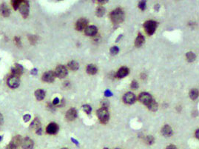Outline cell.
Masks as SVG:
<instances>
[{
    "label": "cell",
    "mask_w": 199,
    "mask_h": 149,
    "mask_svg": "<svg viewBox=\"0 0 199 149\" xmlns=\"http://www.w3.org/2000/svg\"><path fill=\"white\" fill-rule=\"evenodd\" d=\"M82 108H83V110H84V111L87 114H91L92 108H91V106H90V105L86 104V105H82Z\"/></svg>",
    "instance_id": "f1b7e54d"
},
{
    "label": "cell",
    "mask_w": 199,
    "mask_h": 149,
    "mask_svg": "<svg viewBox=\"0 0 199 149\" xmlns=\"http://www.w3.org/2000/svg\"><path fill=\"white\" fill-rule=\"evenodd\" d=\"M23 67H22L21 65L18 64V63H16L15 65L12 67V75L16 76V77H19V76L22 75V73H23Z\"/></svg>",
    "instance_id": "e0dca14e"
},
{
    "label": "cell",
    "mask_w": 199,
    "mask_h": 149,
    "mask_svg": "<svg viewBox=\"0 0 199 149\" xmlns=\"http://www.w3.org/2000/svg\"><path fill=\"white\" fill-rule=\"evenodd\" d=\"M22 137H21L19 135H18V136H16V137H14L13 138L11 143H13L14 145H16V147H17V146L20 145L22 144Z\"/></svg>",
    "instance_id": "484cf974"
},
{
    "label": "cell",
    "mask_w": 199,
    "mask_h": 149,
    "mask_svg": "<svg viewBox=\"0 0 199 149\" xmlns=\"http://www.w3.org/2000/svg\"><path fill=\"white\" fill-rule=\"evenodd\" d=\"M130 74V70L127 67H120L117 73L115 74V77L118 79H122L126 77L128 74Z\"/></svg>",
    "instance_id": "7c38bea8"
},
{
    "label": "cell",
    "mask_w": 199,
    "mask_h": 149,
    "mask_svg": "<svg viewBox=\"0 0 199 149\" xmlns=\"http://www.w3.org/2000/svg\"><path fill=\"white\" fill-rule=\"evenodd\" d=\"M158 27L157 22L154 20H148L146 21L144 24V28L145 32L147 33L149 36H152L153 33L156 32V28Z\"/></svg>",
    "instance_id": "7a4b0ae2"
},
{
    "label": "cell",
    "mask_w": 199,
    "mask_h": 149,
    "mask_svg": "<svg viewBox=\"0 0 199 149\" xmlns=\"http://www.w3.org/2000/svg\"><path fill=\"white\" fill-rule=\"evenodd\" d=\"M121 37H122V34H121V35H120V36H118V37L116 39V43H118V42L119 41V39H121Z\"/></svg>",
    "instance_id": "681fc988"
},
{
    "label": "cell",
    "mask_w": 199,
    "mask_h": 149,
    "mask_svg": "<svg viewBox=\"0 0 199 149\" xmlns=\"http://www.w3.org/2000/svg\"><path fill=\"white\" fill-rule=\"evenodd\" d=\"M104 149H108V148H104Z\"/></svg>",
    "instance_id": "f5cc1de1"
},
{
    "label": "cell",
    "mask_w": 199,
    "mask_h": 149,
    "mask_svg": "<svg viewBox=\"0 0 199 149\" xmlns=\"http://www.w3.org/2000/svg\"><path fill=\"white\" fill-rule=\"evenodd\" d=\"M104 96L109 97V96H113V94H112V92L110 91V90H106V91H104Z\"/></svg>",
    "instance_id": "8d00e7d4"
},
{
    "label": "cell",
    "mask_w": 199,
    "mask_h": 149,
    "mask_svg": "<svg viewBox=\"0 0 199 149\" xmlns=\"http://www.w3.org/2000/svg\"><path fill=\"white\" fill-rule=\"evenodd\" d=\"M159 8H160V5H159V4H156V5H155V7H154L155 11H159Z\"/></svg>",
    "instance_id": "ee69618b"
},
{
    "label": "cell",
    "mask_w": 199,
    "mask_h": 149,
    "mask_svg": "<svg viewBox=\"0 0 199 149\" xmlns=\"http://www.w3.org/2000/svg\"><path fill=\"white\" fill-rule=\"evenodd\" d=\"M59 131V126L56 123H50L46 128V132L49 134H56Z\"/></svg>",
    "instance_id": "5bb4252c"
},
{
    "label": "cell",
    "mask_w": 199,
    "mask_h": 149,
    "mask_svg": "<svg viewBox=\"0 0 199 149\" xmlns=\"http://www.w3.org/2000/svg\"><path fill=\"white\" fill-rule=\"evenodd\" d=\"M56 76L53 71H47L42 75V80L45 82H52L54 81Z\"/></svg>",
    "instance_id": "30bf717a"
},
{
    "label": "cell",
    "mask_w": 199,
    "mask_h": 149,
    "mask_svg": "<svg viewBox=\"0 0 199 149\" xmlns=\"http://www.w3.org/2000/svg\"><path fill=\"white\" fill-rule=\"evenodd\" d=\"M123 101L125 103L128 104V105H132L135 103L136 101V96L135 94L132 92H127L123 96Z\"/></svg>",
    "instance_id": "52a82bcc"
},
{
    "label": "cell",
    "mask_w": 199,
    "mask_h": 149,
    "mask_svg": "<svg viewBox=\"0 0 199 149\" xmlns=\"http://www.w3.org/2000/svg\"><path fill=\"white\" fill-rule=\"evenodd\" d=\"M35 96H36V98L38 100H42V99L45 97V91H43V90L42 89L36 90V91H35Z\"/></svg>",
    "instance_id": "cb8c5ba5"
},
{
    "label": "cell",
    "mask_w": 199,
    "mask_h": 149,
    "mask_svg": "<svg viewBox=\"0 0 199 149\" xmlns=\"http://www.w3.org/2000/svg\"><path fill=\"white\" fill-rule=\"evenodd\" d=\"M190 97L193 100H195L196 99L198 98V90L193 88V89L190 90V93H189Z\"/></svg>",
    "instance_id": "d4e9b609"
},
{
    "label": "cell",
    "mask_w": 199,
    "mask_h": 149,
    "mask_svg": "<svg viewBox=\"0 0 199 149\" xmlns=\"http://www.w3.org/2000/svg\"><path fill=\"white\" fill-rule=\"evenodd\" d=\"M98 2L101 4V5H103V4L108 2V1H107V0H104V1H101V0H99V1H98Z\"/></svg>",
    "instance_id": "7dc6e473"
},
{
    "label": "cell",
    "mask_w": 199,
    "mask_h": 149,
    "mask_svg": "<svg viewBox=\"0 0 199 149\" xmlns=\"http://www.w3.org/2000/svg\"><path fill=\"white\" fill-rule=\"evenodd\" d=\"M15 41H16V44H17L18 45H21V43H20V39H19V37H15Z\"/></svg>",
    "instance_id": "7bdbcfd3"
},
{
    "label": "cell",
    "mask_w": 199,
    "mask_h": 149,
    "mask_svg": "<svg viewBox=\"0 0 199 149\" xmlns=\"http://www.w3.org/2000/svg\"><path fill=\"white\" fill-rule=\"evenodd\" d=\"M22 147L23 149H33V141L29 137L23 139L22 141Z\"/></svg>",
    "instance_id": "2e32d148"
},
{
    "label": "cell",
    "mask_w": 199,
    "mask_h": 149,
    "mask_svg": "<svg viewBox=\"0 0 199 149\" xmlns=\"http://www.w3.org/2000/svg\"><path fill=\"white\" fill-rule=\"evenodd\" d=\"M98 33V28L95 25H90L84 29V33L88 36H95Z\"/></svg>",
    "instance_id": "4fadbf2b"
},
{
    "label": "cell",
    "mask_w": 199,
    "mask_h": 149,
    "mask_svg": "<svg viewBox=\"0 0 199 149\" xmlns=\"http://www.w3.org/2000/svg\"><path fill=\"white\" fill-rule=\"evenodd\" d=\"M19 11H20L21 14L22 15L24 18L28 17V14H29V3L28 1H21V3L19 5Z\"/></svg>",
    "instance_id": "5b68a950"
},
{
    "label": "cell",
    "mask_w": 199,
    "mask_h": 149,
    "mask_svg": "<svg viewBox=\"0 0 199 149\" xmlns=\"http://www.w3.org/2000/svg\"><path fill=\"white\" fill-rule=\"evenodd\" d=\"M30 42L31 44H35L36 42V36H30Z\"/></svg>",
    "instance_id": "d590c367"
},
{
    "label": "cell",
    "mask_w": 199,
    "mask_h": 149,
    "mask_svg": "<svg viewBox=\"0 0 199 149\" xmlns=\"http://www.w3.org/2000/svg\"><path fill=\"white\" fill-rule=\"evenodd\" d=\"M109 101L108 100H103L101 102V105H102V107L101 108H108V106H109Z\"/></svg>",
    "instance_id": "e575fe53"
},
{
    "label": "cell",
    "mask_w": 199,
    "mask_h": 149,
    "mask_svg": "<svg viewBox=\"0 0 199 149\" xmlns=\"http://www.w3.org/2000/svg\"><path fill=\"white\" fill-rule=\"evenodd\" d=\"M186 57H187V60L189 62H193L196 59L195 54L194 53H193V52H188V53H187Z\"/></svg>",
    "instance_id": "83f0119b"
},
{
    "label": "cell",
    "mask_w": 199,
    "mask_h": 149,
    "mask_svg": "<svg viewBox=\"0 0 199 149\" xmlns=\"http://www.w3.org/2000/svg\"><path fill=\"white\" fill-rule=\"evenodd\" d=\"M152 99V96L150 94L147 92H142L139 94V97H138V100L139 101L142 103L147 105V103H149L151 100Z\"/></svg>",
    "instance_id": "ba28073f"
},
{
    "label": "cell",
    "mask_w": 199,
    "mask_h": 149,
    "mask_svg": "<svg viewBox=\"0 0 199 149\" xmlns=\"http://www.w3.org/2000/svg\"><path fill=\"white\" fill-rule=\"evenodd\" d=\"M2 123H3V116L0 114V126L2 124Z\"/></svg>",
    "instance_id": "bcb514c9"
},
{
    "label": "cell",
    "mask_w": 199,
    "mask_h": 149,
    "mask_svg": "<svg viewBox=\"0 0 199 149\" xmlns=\"http://www.w3.org/2000/svg\"><path fill=\"white\" fill-rule=\"evenodd\" d=\"M59 99L58 97H56L54 99H53V103H52V104H53V105L55 106V105H58V104H59Z\"/></svg>",
    "instance_id": "ab89813d"
},
{
    "label": "cell",
    "mask_w": 199,
    "mask_h": 149,
    "mask_svg": "<svg viewBox=\"0 0 199 149\" xmlns=\"http://www.w3.org/2000/svg\"><path fill=\"white\" fill-rule=\"evenodd\" d=\"M6 149H17V147L16 145H14L13 143H10L8 146L6 147Z\"/></svg>",
    "instance_id": "74e56055"
},
{
    "label": "cell",
    "mask_w": 199,
    "mask_h": 149,
    "mask_svg": "<svg viewBox=\"0 0 199 149\" xmlns=\"http://www.w3.org/2000/svg\"><path fill=\"white\" fill-rule=\"evenodd\" d=\"M19 84H20V80H19V77L11 75L8 77V85L10 88H16L17 87H19Z\"/></svg>",
    "instance_id": "8992f818"
},
{
    "label": "cell",
    "mask_w": 199,
    "mask_h": 149,
    "mask_svg": "<svg viewBox=\"0 0 199 149\" xmlns=\"http://www.w3.org/2000/svg\"><path fill=\"white\" fill-rule=\"evenodd\" d=\"M30 128L34 129V130L36 131V133H38V134L39 135L42 134V127H41V123L39 119L36 118V119L32 122L31 124H30Z\"/></svg>",
    "instance_id": "8fae6325"
},
{
    "label": "cell",
    "mask_w": 199,
    "mask_h": 149,
    "mask_svg": "<svg viewBox=\"0 0 199 149\" xmlns=\"http://www.w3.org/2000/svg\"><path fill=\"white\" fill-rule=\"evenodd\" d=\"M87 24H88V21L86 19L84 18L79 19L76 23V29L79 31H82L87 27Z\"/></svg>",
    "instance_id": "9c48e42d"
},
{
    "label": "cell",
    "mask_w": 199,
    "mask_h": 149,
    "mask_svg": "<svg viewBox=\"0 0 199 149\" xmlns=\"http://www.w3.org/2000/svg\"><path fill=\"white\" fill-rule=\"evenodd\" d=\"M2 137H1V136H0V141H1V140H2Z\"/></svg>",
    "instance_id": "f907efd6"
},
{
    "label": "cell",
    "mask_w": 199,
    "mask_h": 149,
    "mask_svg": "<svg viewBox=\"0 0 199 149\" xmlns=\"http://www.w3.org/2000/svg\"><path fill=\"white\" fill-rule=\"evenodd\" d=\"M130 88L133 90H136L137 88H139V83H138L136 80H132L130 84Z\"/></svg>",
    "instance_id": "836d02e7"
},
{
    "label": "cell",
    "mask_w": 199,
    "mask_h": 149,
    "mask_svg": "<svg viewBox=\"0 0 199 149\" xmlns=\"http://www.w3.org/2000/svg\"><path fill=\"white\" fill-rule=\"evenodd\" d=\"M146 106L147 107V108L149 111H153V112L157 111L158 109H159V104H158V102L153 99H152V100L149 102V103L147 104Z\"/></svg>",
    "instance_id": "d6986e66"
},
{
    "label": "cell",
    "mask_w": 199,
    "mask_h": 149,
    "mask_svg": "<svg viewBox=\"0 0 199 149\" xmlns=\"http://www.w3.org/2000/svg\"><path fill=\"white\" fill-rule=\"evenodd\" d=\"M0 11H1V13L2 14V16H5V17L9 16L10 13H11L9 8H8L5 4H2V5H1V7H0Z\"/></svg>",
    "instance_id": "7402d4cb"
},
{
    "label": "cell",
    "mask_w": 199,
    "mask_h": 149,
    "mask_svg": "<svg viewBox=\"0 0 199 149\" xmlns=\"http://www.w3.org/2000/svg\"><path fill=\"white\" fill-rule=\"evenodd\" d=\"M67 67L71 71H77L79 68V64L76 61H70L67 64Z\"/></svg>",
    "instance_id": "603a6c76"
},
{
    "label": "cell",
    "mask_w": 199,
    "mask_h": 149,
    "mask_svg": "<svg viewBox=\"0 0 199 149\" xmlns=\"http://www.w3.org/2000/svg\"><path fill=\"white\" fill-rule=\"evenodd\" d=\"M198 133H199V130L198 129H197V131H195V137L197 139H198L199 138V137H198Z\"/></svg>",
    "instance_id": "c3c4849f"
},
{
    "label": "cell",
    "mask_w": 199,
    "mask_h": 149,
    "mask_svg": "<svg viewBox=\"0 0 199 149\" xmlns=\"http://www.w3.org/2000/svg\"><path fill=\"white\" fill-rule=\"evenodd\" d=\"M30 117H31V116H30V114H25V116H23V119L25 122H28V121L30 119Z\"/></svg>",
    "instance_id": "f35d334b"
},
{
    "label": "cell",
    "mask_w": 199,
    "mask_h": 149,
    "mask_svg": "<svg viewBox=\"0 0 199 149\" xmlns=\"http://www.w3.org/2000/svg\"><path fill=\"white\" fill-rule=\"evenodd\" d=\"M37 72H38V70L36 69V68H33V69L31 70V71H30L31 74H33V75H36V74H37Z\"/></svg>",
    "instance_id": "b9f144b4"
},
{
    "label": "cell",
    "mask_w": 199,
    "mask_h": 149,
    "mask_svg": "<svg viewBox=\"0 0 199 149\" xmlns=\"http://www.w3.org/2000/svg\"><path fill=\"white\" fill-rule=\"evenodd\" d=\"M161 133L164 137H170L173 135V131L172 128L169 125H165L161 128Z\"/></svg>",
    "instance_id": "ac0fdd59"
},
{
    "label": "cell",
    "mask_w": 199,
    "mask_h": 149,
    "mask_svg": "<svg viewBox=\"0 0 199 149\" xmlns=\"http://www.w3.org/2000/svg\"><path fill=\"white\" fill-rule=\"evenodd\" d=\"M97 116L98 119L103 124H105L109 121L110 119V114L108 111V108H101L97 111Z\"/></svg>",
    "instance_id": "3957f363"
},
{
    "label": "cell",
    "mask_w": 199,
    "mask_h": 149,
    "mask_svg": "<svg viewBox=\"0 0 199 149\" xmlns=\"http://www.w3.org/2000/svg\"><path fill=\"white\" fill-rule=\"evenodd\" d=\"M145 142L147 143V144L152 145L154 143L155 139L154 137H152V136H151V135H148L147 137H146V139H145Z\"/></svg>",
    "instance_id": "f546056e"
},
{
    "label": "cell",
    "mask_w": 199,
    "mask_h": 149,
    "mask_svg": "<svg viewBox=\"0 0 199 149\" xmlns=\"http://www.w3.org/2000/svg\"><path fill=\"white\" fill-rule=\"evenodd\" d=\"M71 140H72V142H73V143H74L76 145H79V142H77V140H75L74 138H71Z\"/></svg>",
    "instance_id": "f6af8a7d"
},
{
    "label": "cell",
    "mask_w": 199,
    "mask_h": 149,
    "mask_svg": "<svg viewBox=\"0 0 199 149\" xmlns=\"http://www.w3.org/2000/svg\"><path fill=\"white\" fill-rule=\"evenodd\" d=\"M117 149H118V148H117Z\"/></svg>",
    "instance_id": "db71d44e"
},
{
    "label": "cell",
    "mask_w": 199,
    "mask_h": 149,
    "mask_svg": "<svg viewBox=\"0 0 199 149\" xmlns=\"http://www.w3.org/2000/svg\"><path fill=\"white\" fill-rule=\"evenodd\" d=\"M86 71H87V74H90V75H94V74H96L97 71H98V68H97L96 66L94 65L90 64L87 66V67H86Z\"/></svg>",
    "instance_id": "44dd1931"
},
{
    "label": "cell",
    "mask_w": 199,
    "mask_h": 149,
    "mask_svg": "<svg viewBox=\"0 0 199 149\" xmlns=\"http://www.w3.org/2000/svg\"><path fill=\"white\" fill-rule=\"evenodd\" d=\"M55 76L57 77L59 79H63L66 77V76L68 74V71H67V67L62 65H59L56 67V70H55Z\"/></svg>",
    "instance_id": "277c9868"
},
{
    "label": "cell",
    "mask_w": 199,
    "mask_h": 149,
    "mask_svg": "<svg viewBox=\"0 0 199 149\" xmlns=\"http://www.w3.org/2000/svg\"><path fill=\"white\" fill-rule=\"evenodd\" d=\"M66 119L68 121H73L77 117V111L76 108H70L66 113Z\"/></svg>",
    "instance_id": "9a60e30c"
},
{
    "label": "cell",
    "mask_w": 199,
    "mask_h": 149,
    "mask_svg": "<svg viewBox=\"0 0 199 149\" xmlns=\"http://www.w3.org/2000/svg\"><path fill=\"white\" fill-rule=\"evenodd\" d=\"M110 19L114 25H118V24L123 22L125 20V13L121 8H116L113 10L110 13Z\"/></svg>",
    "instance_id": "6da1fadb"
},
{
    "label": "cell",
    "mask_w": 199,
    "mask_h": 149,
    "mask_svg": "<svg viewBox=\"0 0 199 149\" xmlns=\"http://www.w3.org/2000/svg\"><path fill=\"white\" fill-rule=\"evenodd\" d=\"M62 149H68V148H62Z\"/></svg>",
    "instance_id": "816d5d0a"
},
{
    "label": "cell",
    "mask_w": 199,
    "mask_h": 149,
    "mask_svg": "<svg viewBox=\"0 0 199 149\" xmlns=\"http://www.w3.org/2000/svg\"><path fill=\"white\" fill-rule=\"evenodd\" d=\"M105 11H105L104 7L98 6V8H97L96 11V16H98V17H101V16H103L104 15Z\"/></svg>",
    "instance_id": "4316f807"
},
{
    "label": "cell",
    "mask_w": 199,
    "mask_h": 149,
    "mask_svg": "<svg viewBox=\"0 0 199 149\" xmlns=\"http://www.w3.org/2000/svg\"><path fill=\"white\" fill-rule=\"evenodd\" d=\"M110 52L111 55L115 56V55H116V54H118V53L119 52V48H118L117 46H113V47H112L110 48Z\"/></svg>",
    "instance_id": "4dcf8cb0"
},
{
    "label": "cell",
    "mask_w": 199,
    "mask_h": 149,
    "mask_svg": "<svg viewBox=\"0 0 199 149\" xmlns=\"http://www.w3.org/2000/svg\"><path fill=\"white\" fill-rule=\"evenodd\" d=\"M12 5L13 7V8L15 10H17L18 8H19V5H20L21 3V0H13V1H12Z\"/></svg>",
    "instance_id": "d6a6232c"
},
{
    "label": "cell",
    "mask_w": 199,
    "mask_h": 149,
    "mask_svg": "<svg viewBox=\"0 0 199 149\" xmlns=\"http://www.w3.org/2000/svg\"><path fill=\"white\" fill-rule=\"evenodd\" d=\"M138 7H139V9H141L142 11H144L147 8V2L146 1H140L138 4Z\"/></svg>",
    "instance_id": "1f68e13d"
},
{
    "label": "cell",
    "mask_w": 199,
    "mask_h": 149,
    "mask_svg": "<svg viewBox=\"0 0 199 149\" xmlns=\"http://www.w3.org/2000/svg\"><path fill=\"white\" fill-rule=\"evenodd\" d=\"M166 149H177V148H176V146L174 145H168L167 147L166 148Z\"/></svg>",
    "instance_id": "60d3db41"
},
{
    "label": "cell",
    "mask_w": 199,
    "mask_h": 149,
    "mask_svg": "<svg viewBox=\"0 0 199 149\" xmlns=\"http://www.w3.org/2000/svg\"><path fill=\"white\" fill-rule=\"evenodd\" d=\"M144 42H145L144 36L142 33H139L135 40V45L136 46L137 48H139L144 43Z\"/></svg>",
    "instance_id": "ffe728a7"
}]
</instances>
